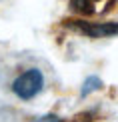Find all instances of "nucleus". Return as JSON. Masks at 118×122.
Returning a JSON list of instances; mask_svg holds the SVG:
<instances>
[{
  "label": "nucleus",
  "mask_w": 118,
  "mask_h": 122,
  "mask_svg": "<svg viewBox=\"0 0 118 122\" xmlns=\"http://www.w3.org/2000/svg\"><path fill=\"white\" fill-rule=\"evenodd\" d=\"M98 88H102V80L96 78V76H90V78H86V82L82 84L80 96H88L92 90H98Z\"/></svg>",
  "instance_id": "obj_4"
},
{
  "label": "nucleus",
  "mask_w": 118,
  "mask_h": 122,
  "mask_svg": "<svg viewBox=\"0 0 118 122\" xmlns=\"http://www.w3.org/2000/svg\"><path fill=\"white\" fill-rule=\"evenodd\" d=\"M40 122H62V120H60V118H56V116H52V114H50V116H44V118L40 120Z\"/></svg>",
  "instance_id": "obj_5"
},
{
  "label": "nucleus",
  "mask_w": 118,
  "mask_h": 122,
  "mask_svg": "<svg viewBox=\"0 0 118 122\" xmlns=\"http://www.w3.org/2000/svg\"><path fill=\"white\" fill-rule=\"evenodd\" d=\"M44 88V76L38 68H30L26 72H22L16 80L12 82V92L18 96L20 100H30L36 94H40V90Z\"/></svg>",
  "instance_id": "obj_1"
},
{
  "label": "nucleus",
  "mask_w": 118,
  "mask_h": 122,
  "mask_svg": "<svg viewBox=\"0 0 118 122\" xmlns=\"http://www.w3.org/2000/svg\"><path fill=\"white\" fill-rule=\"evenodd\" d=\"M76 30L86 34L88 38H106L118 34V22H86V20H76L72 22Z\"/></svg>",
  "instance_id": "obj_2"
},
{
  "label": "nucleus",
  "mask_w": 118,
  "mask_h": 122,
  "mask_svg": "<svg viewBox=\"0 0 118 122\" xmlns=\"http://www.w3.org/2000/svg\"><path fill=\"white\" fill-rule=\"evenodd\" d=\"M116 0H70V8L84 16H100L114 8Z\"/></svg>",
  "instance_id": "obj_3"
}]
</instances>
